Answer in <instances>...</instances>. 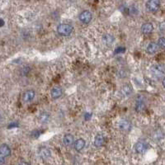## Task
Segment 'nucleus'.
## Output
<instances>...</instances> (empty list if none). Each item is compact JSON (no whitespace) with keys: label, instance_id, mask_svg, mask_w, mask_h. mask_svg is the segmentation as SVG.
<instances>
[{"label":"nucleus","instance_id":"f8f14e48","mask_svg":"<svg viewBox=\"0 0 165 165\" xmlns=\"http://www.w3.org/2000/svg\"><path fill=\"white\" fill-rule=\"evenodd\" d=\"M145 108V101L140 97H138V99L136 100L135 102V110L137 112H140L142 111H144V109Z\"/></svg>","mask_w":165,"mask_h":165},{"label":"nucleus","instance_id":"ddd939ff","mask_svg":"<svg viewBox=\"0 0 165 165\" xmlns=\"http://www.w3.org/2000/svg\"><path fill=\"white\" fill-rule=\"evenodd\" d=\"M113 41H114V36L110 35V34H106L102 37V42L106 46H110L113 43Z\"/></svg>","mask_w":165,"mask_h":165},{"label":"nucleus","instance_id":"0eeeda50","mask_svg":"<svg viewBox=\"0 0 165 165\" xmlns=\"http://www.w3.org/2000/svg\"><path fill=\"white\" fill-rule=\"evenodd\" d=\"M63 94V90L60 87H54L51 91V97L53 99H57L59 97H61Z\"/></svg>","mask_w":165,"mask_h":165},{"label":"nucleus","instance_id":"393cba45","mask_svg":"<svg viewBox=\"0 0 165 165\" xmlns=\"http://www.w3.org/2000/svg\"><path fill=\"white\" fill-rule=\"evenodd\" d=\"M162 84H163V88H165V78H164V79H163V83H162Z\"/></svg>","mask_w":165,"mask_h":165},{"label":"nucleus","instance_id":"aec40b11","mask_svg":"<svg viewBox=\"0 0 165 165\" xmlns=\"http://www.w3.org/2000/svg\"><path fill=\"white\" fill-rule=\"evenodd\" d=\"M158 46L162 49H165V37H160L158 41Z\"/></svg>","mask_w":165,"mask_h":165},{"label":"nucleus","instance_id":"a211bd4d","mask_svg":"<svg viewBox=\"0 0 165 165\" xmlns=\"http://www.w3.org/2000/svg\"><path fill=\"white\" fill-rule=\"evenodd\" d=\"M104 142V137L101 134H98L96 135L94 140V145L96 147H99V146H101Z\"/></svg>","mask_w":165,"mask_h":165},{"label":"nucleus","instance_id":"f257e3e1","mask_svg":"<svg viewBox=\"0 0 165 165\" xmlns=\"http://www.w3.org/2000/svg\"><path fill=\"white\" fill-rule=\"evenodd\" d=\"M57 31L60 36H69L73 31V26L69 24L62 23L59 24L57 27Z\"/></svg>","mask_w":165,"mask_h":165},{"label":"nucleus","instance_id":"6ab92c4d","mask_svg":"<svg viewBox=\"0 0 165 165\" xmlns=\"http://www.w3.org/2000/svg\"><path fill=\"white\" fill-rule=\"evenodd\" d=\"M119 127L122 130H128L130 129V124L127 121H121L119 123Z\"/></svg>","mask_w":165,"mask_h":165},{"label":"nucleus","instance_id":"5701e85b","mask_svg":"<svg viewBox=\"0 0 165 165\" xmlns=\"http://www.w3.org/2000/svg\"><path fill=\"white\" fill-rule=\"evenodd\" d=\"M1 165H3V163H4V157H1Z\"/></svg>","mask_w":165,"mask_h":165},{"label":"nucleus","instance_id":"f03ea898","mask_svg":"<svg viewBox=\"0 0 165 165\" xmlns=\"http://www.w3.org/2000/svg\"><path fill=\"white\" fill-rule=\"evenodd\" d=\"M164 67L162 64H154L150 69V71H151V74H153V76L157 78L162 76L163 74V73H164Z\"/></svg>","mask_w":165,"mask_h":165},{"label":"nucleus","instance_id":"2eb2a0df","mask_svg":"<svg viewBox=\"0 0 165 165\" xmlns=\"http://www.w3.org/2000/svg\"><path fill=\"white\" fill-rule=\"evenodd\" d=\"M73 143H74V136H73L72 135H65L64 138H63V144L65 146H69V145H72Z\"/></svg>","mask_w":165,"mask_h":165},{"label":"nucleus","instance_id":"a878e982","mask_svg":"<svg viewBox=\"0 0 165 165\" xmlns=\"http://www.w3.org/2000/svg\"><path fill=\"white\" fill-rule=\"evenodd\" d=\"M1 22H2V26H3V25H4V22H3V20L1 19Z\"/></svg>","mask_w":165,"mask_h":165},{"label":"nucleus","instance_id":"423d86ee","mask_svg":"<svg viewBox=\"0 0 165 165\" xmlns=\"http://www.w3.org/2000/svg\"><path fill=\"white\" fill-rule=\"evenodd\" d=\"M35 91L27 90L23 93V95H22V100H23V102H31V100L35 97Z\"/></svg>","mask_w":165,"mask_h":165},{"label":"nucleus","instance_id":"dca6fc26","mask_svg":"<svg viewBox=\"0 0 165 165\" xmlns=\"http://www.w3.org/2000/svg\"><path fill=\"white\" fill-rule=\"evenodd\" d=\"M51 115L48 112H42L39 116V121L41 123H46L48 122Z\"/></svg>","mask_w":165,"mask_h":165},{"label":"nucleus","instance_id":"f3484780","mask_svg":"<svg viewBox=\"0 0 165 165\" xmlns=\"http://www.w3.org/2000/svg\"><path fill=\"white\" fill-rule=\"evenodd\" d=\"M85 146V140L83 139H79L78 140H76V142L74 143V149L77 151H80L84 148Z\"/></svg>","mask_w":165,"mask_h":165},{"label":"nucleus","instance_id":"20e7f679","mask_svg":"<svg viewBox=\"0 0 165 165\" xmlns=\"http://www.w3.org/2000/svg\"><path fill=\"white\" fill-rule=\"evenodd\" d=\"M79 20L81 21L83 23H88L90 22V21L92 20V13L88 10L83 11L80 14H79Z\"/></svg>","mask_w":165,"mask_h":165},{"label":"nucleus","instance_id":"1a4fd4ad","mask_svg":"<svg viewBox=\"0 0 165 165\" xmlns=\"http://www.w3.org/2000/svg\"><path fill=\"white\" fill-rule=\"evenodd\" d=\"M158 48H159V46H158V43L150 42V44L148 45L146 51H147V52L149 53V54L152 55V54H155V53L158 51Z\"/></svg>","mask_w":165,"mask_h":165},{"label":"nucleus","instance_id":"7ed1b4c3","mask_svg":"<svg viewBox=\"0 0 165 165\" xmlns=\"http://www.w3.org/2000/svg\"><path fill=\"white\" fill-rule=\"evenodd\" d=\"M146 8L150 12H156L160 6V2L158 0H150L145 3Z\"/></svg>","mask_w":165,"mask_h":165},{"label":"nucleus","instance_id":"9b49d317","mask_svg":"<svg viewBox=\"0 0 165 165\" xmlns=\"http://www.w3.org/2000/svg\"><path fill=\"white\" fill-rule=\"evenodd\" d=\"M132 92H133V88L130 86V84H124L121 88V92L124 96H129L130 94H131Z\"/></svg>","mask_w":165,"mask_h":165},{"label":"nucleus","instance_id":"6e6552de","mask_svg":"<svg viewBox=\"0 0 165 165\" xmlns=\"http://www.w3.org/2000/svg\"><path fill=\"white\" fill-rule=\"evenodd\" d=\"M39 155L43 159H47L51 157V150L46 147H41L39 150Z\"/></svg>","mask_w":165,"mask_h":165},{"label":"nucleus","instance_id":"4be33fe9","mask_svg":"<svg viewBox=\"0 0 165 165\" xmlns=\"http://www.w3.org/2000/svg\"><path fill=\"white\" fill-rule=\"evenodd\" d=\"M91 117V113L90 114H88V113H86L85 114V119H87V120H88V119L90 118Z\"/></svg>","mask_w":165,"mask_h":165},{"label":"nucleus","instance_id":"9d476101","mask_svg":"<svg viewBox=\"0 0 165 165\" xmlns=\"http://www.w3.org/2000/svg\"><path fill=\"white\" fill-rule=\"evenodd\" d=\"M154 30V26L152 23L150 22H146V23H144L141 26V31L144 33V34H150Z\"/></svg>","mask_w":165,"mask_h":165},{"label":"nucleus","instance_id":"412c9836","mask_svg":"<svg viewBox=\"0 0 165 165\" xmlns=\"http://www.w3.org/2000/svg\"><path fill=\"white\" fill-rule=\"evenodd\" d=\"M125 51V48L123 47V46H119L117 48H116V50L114 51V54H122Z\"/></svg>","mask_w":165,"mask_h":165},{"label":"nucleus","instance_id":"39448f33","mask_svg":"<svg viewBox=\"0 0 165 165\" xmlns=\"http://www.w3.org/2000/svg\"><path fill=\"white\" fill-rule=\"evenodd\" d=\"M148 145L143 142V141H139L135 145V150L138 154H144L147 150Z\"/></svg>","mask_w":165,"mask_h":165},{"label":"nucleus","instance_id":"4468645a","mask_svg":"<svg viewBox=\"0 0 165 165\" xmlns=\"http://www.w3.org/2000/svg\"><path fill=\"white\" fill-rule=\"evenodd\" d=\"M0 152H1V157H8L11 154V150L10 148L7 145H2L1 149H0Z\"/></svg>","mask_w":165,"mask_h":165},{"label":"nucleus","instance_id":"b1692460","mask_svg":"<svg viewBox=\"0 0 165 165\" xmlns=\"http://www.w3.org/2000/svg\"><path fill=\"white\" fill-rule=\"evenodd\" d=\"M19 165H31L29 163H27V162H22V163H20Z\"/></svg>","mask_w":165,"mask_h":165}]
</instances>
